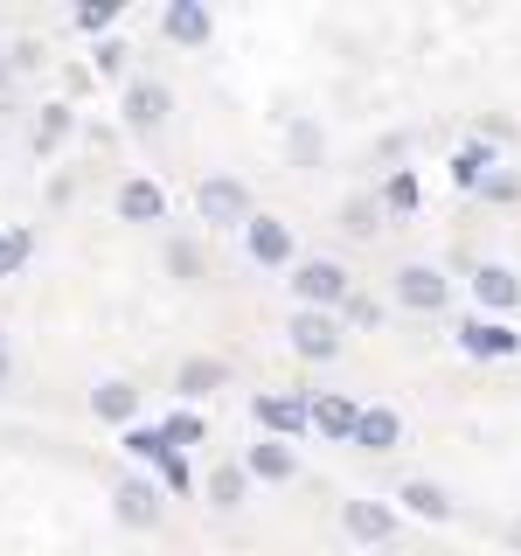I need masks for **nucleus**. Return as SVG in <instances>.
Instances as JSON below:
<instances>
[{"label":"nucleus","instance_id":"f257e3e1","mask_svg":"<svg viewBox=\"0 0 521 556\" xmlns=\"http://www.w3.org/2000/svg\"><path fill=\"white\" fill-rule=\"evenodd\" d=\"M292 292H300L306 306H341L347 300V271L334 265V257H313V265L292 271Z\"/></svg>","mask_w":521,"mask_h":556},{"label":"nucleus","instance_id":"f03ea898","mask_svg":"<svg viewBox=\"0 0 521 556\" xmlns=\"http://www.w3.org/2000/svg\"><path fill=\"white\" fill-rule=\"evenodd\" d=\"M195 202H202L208 223H243V216H251V188L230 181V174H208V181L195 188Z\"/></svg>","mask_w":521,"mask_h":556},{"label":"nucleus","instance_id":"7ed1b4c3","mask_svg":"<svg viewBox=\"0 0 521 556\" xmlns=\"http://www.w3.org/2000/svg\"><path fill=\"white\" fill-rule=\"evenodd\" d=\"M292 348H300L306 362H334L341 355V327L327 320V313H300V320H292Z\"/></svg>","mask_w":521,"mask_h":556},{"label":"nucleus","instance_id":"20e7f679","mask_svg":"<svg viewBox=\"0 0 521 556\" xmlns=\"http://www.w3.org/2000/svg\"><path fill=\"white\" fill-rule=\"evenodd\" d=\"M459 348H466V355H480V362H500V355H514V348H521V334H514V327H500V320H466L459 327Z\"/></svg>","mask_w":521,"mask_h":556},{"label":"nucleus","instance_id":"39448f33","mask_svg":"<svg viewBox=\"0 0 521 556\" xmlns=\"http://www.w3.org/2000/svg\"><path fill=\"white\" fill-rule=\"evenodd\" d=\"M257 425H265L278 445H292L306 431V396H257Z\"/></svg>","mask_w":521,"mask_h":556},{"label":"nucleus","instance_id":"423d86ee","mask_svg":"<svg viewBox=\"0 0 521 556\" xmlns=\"http://www.w3.org/2000/svg\"><path fill=\"white\" fill-rule=\"evenodd\" d=\"M396 292H404L410 313H439L445 306V278L431 265H404V271H396Z\"/></svg>","mask_w":521,"mask_h":556},{"label":"nucleus","instance_id":"0eeeda50","mask_svg":"<svg viewBox=\"0 0 521 556\" xmlns=\"http://www.w3.org/2000/svg\"><path fill=\"white\" fill-rule=\"evenodd\" d=\"M341 529L355 535V543H382V535L396 529V515L382 508V501H347V508H341Z\"/></svg>","mask_w":521,"mask_h":556},{"label":"nucleus","instance_id":"6e6552de","mask_svg":"<svg viewBox=\"0 0 521 556\" xmlns=\"http://www.w3.org/2000/svg\"><path fill=\"white\" fill-rule=\"evenodd\" d=\"M161 28H167V42L195 49V42H208V8L202 0H174V8L161 14Z\"/></svg>","mask_w":521,"mask_h":556},{"label":"nucleus","instance_id":"1a4fd4ad","mask_svg":"<svg viewBox=\"0 0 521 556\" xmlns=\"http://www.w3.org/2000/svg\"><path fill=\"white\" fill-rule=\"evenodd\" d=\"M347 439H355L361 452H390L396 439H404V417H396V410H361Z\"/></svg>","mask_w":521,"mask_h":556},{"label":"nucleus","instance_id":"9d476101","mask_svg":"<svg viewBox=\"0 0 521 556\" xmlns=\"http://www.w3.org/2000/svg\"><path fill=\"white\" fill-rule=\"evenodd\" d=\"M251 257H257V265H285V257H292V230L278 216H251Z\"/></svg>","mask_w":521,"mask_h":556},{"label":"nucleus","instance_id":"9b49d317","mask_svg":"<svg viewBox=\"0 0 521 556\" xmlns=\"http://www.w3.org/2000/svg\"><path fill=\"white\" fill-rule=\"evenodd\" d=\"M355 404H347V396H313V404H306V425L313 431H327V439H347V431H355Z\"/></svg>","mask_w":521,"mask_h":556},{"label":"nucleus","instance_id":"f8f14e48","mask_svg":"<svg viewBox=\"0 0 521 556\" xmlns=\"http://www.w3.org/2000/svg\"><path fill=\"white\" fill-rule=\"evenodd\" d=\"M161 208H167V195L153 181H126V188H118V216H126V223H161Z\"/></svg>","mask_w":521,"mask_h":556},{"label":"nucleus","instance_id":"ddd939ff","mask_svg":"<svg viewBox=\"0 0 521 556\" xmlns=\"http://www.w3.org/2000/svg\"><path fill=\"white\" fill-rule=\"evenodd\" d=\"M473 292H480V306H514L521 300V278L508 265H480L473 271Z\"/></svg>","mask_w":521,"mask_h":556},{"label":"nucleus","instance_id":"4468645a","mask_svg":"<svg viewBox=\"0 0 521 556\" xmlns=\"http://www.w3.org/2000/svg\"><path fill=\"white\" fill-rule=\"evenodd\" d=\"M126 118L139 132H153L167 118V91H161V84H132V91H126Z\"/></svg>","mask_w":521,"mask_h":556},{"label":"nucleus","instance_id":"2eb2a0df","mask_svg":"<svg viewBox=\"0 0 521 556\" xmlns=\"http://www.w3.org/2000/svg\"><path fill=\"white\" fill-rule=\"evenodd\" d=\"M404 508L424 515V521H445V515H452V494H445L439 480H410V486H404Z\"/></svg>","mask_w":521,"mask_h":556},{"label":"nucleus","instance_id":"dca6fc26","mask_svg":"<svg viewBox=\"0 0 521 556\" xmlns=\"http://www.w3.org/2000/svg\"><path fill=\"white\" fill-rule=\"evenodd\" d=\"M132 404H139V396H132V382H98V390H91V410L104 417V425H126Z\"/></svg>","mask_w":521,"mask_h":556},{"label":"nucleus","instance_id":"f3484780","mask_svg":"<svg viewBox=\"0 0 521 556\" xmlns=\"http://www.w3.org/2000/svg\"><path fill=\"white\" fill-rule=\"evenodd\" d=\"M243 473H257V480H292V445H278V439L251 445V466H243Z\"/></svg>","mask_w":521,"mask_h":556},{"label":"nucleus","instance_id":"a211bd4d","mask_svg":"<svg viewBox=\"0 0 521 556\" xmlns=\"http://www.w3.org/2000/svg\"><path fill=\"white\" fill-rule=\"evenodd\" d=\"M118 515H126L132 529H147V521L161 515V501H153V486H147V480H126V486H118Z\"/></svg>","mask_w":521,"mask_h":556},{"label":"nucleus","instance_id":"6ab92c4d","mask_svg":"<svg viewBox=\"0 0 521 556\" xmlns=\"http://www.w3.org/2000/svg\"><path fill=\"white\" fill-rule=\"evenodd\" d=\"M486 174H494V153H486V147H466L459 161H452V181H459V188H480Z\"/></svg>","mask_w":521,"mask_h":556},{"label":"nucleus","instance_id":"aec40b11","mask_svg":"<svg viewBox=\"0 0 521 556\" xmlns=\"http://www.w3.org/2000/svg\"><path fill=\"white\" fill-rule=\"evenodd\" d=\"M161 445H174V452H188V445H202V417L195 410H174L167 425H161Z\"/></svg>","mask_w":521,"mask_h":556},{"label":"nucleus","instance_id":"412c9836","mask_svg":"<svg viewBox=\"0 0 521 556\" xmlns=\"http://www.w3.org/2000/svg\"><path fill=\"white\" fill-rule=\"evenodd\" d=\"M243 486H251V473H243V466H216V473H208V494H216L223 508H237Z\"/></svg>","mask_w":521,"mask_h":556},{"label":"nucleus","instance_id":"4be33fe9","mask_svg":"<svg viewBox=\"0 0 521 556\" xmlns=\"http://www.w3.org/2000/svg\"><path fill=\"white\" fill-rule=\"evenodd\" d=\"M153 466H161V480L174 486V494H188V486H195V473H188V452H174V445H161V452H153Z\"/></svg>","mask_w":521,"mask_h":556},{"label":"nucleus","instance_id":"5701e85b","mask_svg":"<svg viewBox=\"0 0 521 556\" xmlns=\"http://www.w3.org/2000/svg\"><path fill=\"white\" fill-rule=\"evenodd\" d=\"M208 390H223V362H188V369H181V396H208Z\"/></svg>","mask_w":521,"mask_h":556},{"label":"nucleus","instance_id":"b1692460","mask_svg":"<svg viewBox=\"0 0 521 556\" xmlns=\"http://www.w3.org/2000/svg\"><path fill=\"white\" fill-rule=\"evenodd\" d=\"M480 195H494V202H514V195H521V181H514V174H486V181H480Z\"/></svg>","mask_w":521,"mask_h":556},{"label":"nucleus","instance_id":"393cba45","mask_svg":"<svg viewBox=\"0 0 521 556\" xmlns=\"http://www.w3.org/2000/svg\"><path fill=\"white\" fill-rule=\"evenodd\" d=\"M341 223H347L355 237H369V230H376V202H347V216H341Z\"/></svg>","mask_w":521,"mask_h":556},{"label":"nucleus","instance_id":"a878e982","mask_svg":"<svg viewBox=\"0 0 521 556\" xmlns=\"http://www.w3.org/2000/svg\"><path fill=\"white\" fill-rule=\"evenodd\" d=\"M28 257V230H14V237H0V271H14Z\"/></svg>","mask_w":521,"mask_h":556},{"label":"nucleus","instance_id":"bb28decb","mask_svg":"<svg viewBox=\"0 0 521 556\" xmlns=\"http://www.w3.org/2000/svg\"><path fill=\"white\" fill-rule=\"evenodd\" d=\"M126 452L132 459H153V452H161V431H126Z\"/></svg>","mask_w":521,"mask_h":556},{"label":"nucleus","instance_id":"cd10ccee","mask_svg":"<svg viewBox=\"0 0 521 556\" xmlns=\"http://www.w3.org/2000/svg\"><path fill=\"white\" fill-rule=\"evenodd\" d=\"M63 132H69V112H63V104H49V118H42V147H56Z\"/></svg>","mask_w":521,"mask_h":556},{"label":"nucleus","instance_id":"c85d7f7f","mask_svg":"<svg viewBox=\"0 0 521 556\" xmlns=\"http://www.w3.org/2000/svg\"><path fill=\"white\" fill-rule=\"evenodd\" d=\"M390 208H417V181H410V174H396V181H390Z\"/></svg>","mask_w":521,"mask_h":556},{"label":"nucleus","instance_id":"c756f323","mask_svg":"<svg viewBox=\"0 0 521 556\" xmlns=\"http://www.w3.org/2000/svg\"><path fill=\"white\" fill-rule=\"evenodd\" d=\"M112 14H118V8H112V0H91V8H84V14H77V22H84V28H112Z\"/></svg>","mask_w":521,"mask_h":556},{"label":"nucleus","instance_id":"7c9ffc66","mask_svg":"<svg viewBox=\"0 0 521 556\" xmlns=\"http://www.w3.org/2000/svg\"><path fill=\"white\" fill-rule=\"evenodd\" d=\"M514 549H521V521H514Z\"/></svg>","mask_w":521,"mask_h":556}]
</instances>
